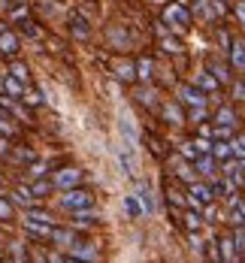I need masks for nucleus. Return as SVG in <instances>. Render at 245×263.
I'll use <instances>...</instances> for the list:
<instances>
[{
  "label": "nucleus",
  "mask_w": 245,
  "mask_h": 263,
  "mask_svg": "<svg viewBox=\"0 0 245 263\" xmlns=\"http://www.w3.org/2000/svg\"><path fill=\"white\" fill-rule=\"evenodd\" d=\"M194 145H197V151H203V155H206V151H212V142H206V139H197Z\"/></svg>",
  "instance_id": "obj_29"
},
{
  "label": "nucleus",
  "mask_w": 245,
  "mask_h": 263,
  "mask_svg": "<svg viewBox=\"0 0 245 263\" xmlns=\"http://www.w3.org/2000/svg\"><path fill=\"white\" fill-rule=\"evenodd\" d=\"M191 194H194L197 203H209V200H212V191L206 188V185H194V188H191Z\"/></svg>",
  "instance_id": "obj_14"
},
{
  "label": "nucleus",
  "mask_w": 245,
  "mask_h": 263,
  "mask_svg": "<svg viewBox=\"0 0 245 263\" xmlns=\"http://www.w3.org/2000/svg\"><path fill=\"white\" fill-rule=\"evenodd\" d=\"M118 127H121V136H124V142H127V145H133V142H137V127H133V121H130L127 115H121ZM133 148H137V145H133Z\"/></svg>",
  "instance_id": "obj_7"
},
{
  "label": "nucleus",
  "mask_w": 245,
  "mask_h": 263,
  "mask_svg": "<svg viewBox=\"0 0 245 263\" xmlns=\"http://www.w3.org/2000/svg\"><path fill=\"white\" fill-rule=\"evenodd\" d=\"M0 218H9V206L6 203H0Z\"/></svg>",
  "instance_id": "obj_35"
},
{
  "label": "nucleus",
  "mask_w": 245,
  "mask_h": 263,
  "mask_svg": "<svg viewBox=\"0 0 245 263\" xmlns=\"http://www.w3.org/2000/svg\"><path fill=\"white\" fill-rule=\"evenodd\" d=\"M233 15H236L239 21H245V3H236V6H233Z\"/></svg>",
  "instance_id": "obj_30"
},
{
  "label": "nucleus",
  "mask_w": 245,
  "mask_h": 263,
  "mask_svg": "<svg viewBox=\"0 0 245 263\" xmlns=\"http://www.w3.org/2000/svg\"><path fill=\"white\" fill-rule=\"evenodd\" d=\"M212 73H215V79H218V82H227V79H230L227 67H224V64H218V61H212Z\"/></svg>",
  "instance_id": "obj_18"
},
{
  "label": "nucleus",
  "mask_w": 245,
  "mask_h": 263,
  "mask_svg": "<svg viewBox=\"0 0 245 263\" xmlns=\"http://www.w3.org/2000/svg\"><path fill=\"white\" fill-rule=\"evenodd\" d=\"M227 52H230V61H233V67L245 70V42H242V39H233Z\"/></svg>",
  "instance_id": "obj_5"
},
{
  "label": "nucleus",
  "mask_w": 245,
  "mask_h": 263,
  "mask_svg": "<svg viewBox=\"0 0 245 263\" xmlns=\"http://www.w3.org/2000/svg\"><path fill=\"white\" fill-rule=\"evenodd\" d=\"M140 100L142 103H151V91H140Z\"/></svg>",
  "instance_id": "obj_36"
},
{
  "label": "nucleus",
  "mask_w": 245,
  "mask_h": 263,
  "mask_svg": "<svg viewBox=\"0 0 245 263\" xmlns=\"http://www.w3.org/2000/svg\"><path fill=\"white\" fill-rule=\"evenodd\" d=\"M230 215H233V221H236V224H242V221H245L242 203H230Z\"/></svg>",
  "instance_id": "obj_22"
},
{
  "label": "nucleus",
  "mask_w": 245,
  "mask_h": 263,
  "mask_svg": "<svg viewBox=\"0 0 245 263\" xmlns=\"http://www.w3.org/2000/svg\"><path fill=\"white\" fill-rule=\"evenodd\" d=\"M0 55L3 58H15L18 55V36L15 33H9V31L0 33Z\"/></svg>",
  "instance_id": "obj_3"
},
{
  "label": "nucleus",
  "mask_w": 245,
  "mask_h": 263,
  "mask_svg": "<svg viewBox=\"0 0 245 263\" xmlns=\"http://www.w3.org/2000/svg\"><path fill=\"white\" fill-rule=\"evenodd\" d=\"M137 76H140V79H151V61H148V58H140V61H137Z\"/></svg>",
  "instance_id": "obj_16"
},
{
  "label": "nucleus",
  "mask_w": 245,
  "mask_h": 263,
  "mask_svg": "<svg viewBox=\"0 0 245 263\" xmlns=\"http://www.w3.org/2000/svg\"><path fill=\"white\" fill-rule=\"evenodd\" d=\"M185 218H188V227H191V230H197V227H200V221H197V215H185Z\"/></svg>",
  "instance_id": "obj_32"
},
{
  "label": "nucleus",
  "mask_w": 245,
  "mask_h": 263,
  "mask_svg": "<svg viewBox=\"0 0 245 263\" xmlns=\"http://www.w3.org/2000/svg\"><path fill=\"white\" fill-rule=\"evenodd\" d=\"M191 3H194V12H197V15H200V18H209V3H206V0H191Z\"/></svg>",
  "instance_id": "obj_21"
},
{
  "label": "nucleus",
  "mask_w": 245,
  "mask_h": 263,
  "mask_svg": "<svg viewBox=\"0 0 245 263\" xmlns=\"http://www.w3.org/2000/svg\"><path fill=\"white\" fill-rule=\"evenodd\" d=\"M0 88H3V91H9L12 97H21V94H25L21 82H18V79H12V76H3V79H0Z\"/></svg>",
  "instance_id": "obj_9"
},
{
  "label": "nucleus",
  "mask_w": 245,
  "mask_h": 263,
  "mask_svg": "<svg viewBox=\"0 0 245 263\" xmlns=\"http://www.w3.org/2000/svg\"><path fill=\"white\" fill-rule=\"evenodd\" d=\"M0 130L9 133V118H3V112H0Z\"/></svg>",
  "instance_id": "obj_34"
},
{
  "label": "nucleus",
  "mask_w": 245,
  "mask_h": 263,
  "mask_svg": "<svg viewBox=\"0 0 245 263\" xmlns=\"http://www.w3.org/2000/svg\"><path fill=\"white\" fill-rule=\"evenodd\" d=\"M25 227H28L31 233H36V236H52V233H55L46 221H36V218H28V221H25Z\"/></svg>",
  "instance_id": "obj_10"
},
{
  "label": "nucleus",
  "mask_w": 245,
  "mask_h": 263,
  "mask_svg": "<svg viewBox=\"0 0 245 263\" xmlns=\"http://www.w3.org/2000/svg\"><path fill=\"white\" fill-rule=\"evenodd\" d=\"M118 79H124V82H130V79H137V64H118Z\"/></svg>",
  "instance_id": "obj_13"
},
{
  "label": "nucleus",
  "mask_w": 245,
  "mask_h": 263,
  "mask_svg": "<svg viewBox=\"0 0 245 263\" xmlns=\"http://www.w3.org/2000/svg\"><path fill=\"white\" fill-rule=\"evenodd\" d=\"M179 94H182L179 100H182V103H188V106H206V94H203V91H197V88H191V85H185Z\"/></svg>",
  "instance_id": "obj_4"
},
{
  "label": "nucleus",
  "mask_w": 245,
  "mask_h": 263,
  "mask_svg": "<svg viewBox=\"0 0 245 263\" xmlns=\"http://www.w3.org/2000/svg\"><path fill=\"white\" fill-rule=\"evenodd\" d=\"M64 263H88V260H79V257H70V260H64Z\"/></svg>",
  "instance_id": "obj_37"
},
{
  "label": "nucleus",
  "mask_w": 245,
  "mask_h": 263,
  "mask_svg": "<svg viewBox=\"0 0 245 263\" xmlns=\"http://www.w3.org/2000/svg\"><path fill=\"white\" fill-rule=\"evenodd\" d=\"M215 121H218L221 127H230V124L236 121V115H233V112H230V109L224 106V109H218V115H215Z\"/></svg>",
  "instance_id": "obj_12"
},
{
  "label": "nucleus",
  "mask_w": 245,
  "mask_h": 263,
  "mask_svg": "<svg viewBox=\"0 0 245 263\" xmlns=\"http://www.w3.org/2000/svg\"><path fill=\"white\" fill-rule=\"evenodd\" d=\"M46 191H49V185H34V197H46Z\"/></svg>",
  "instance_id": "obj_31"
},
{
  "label": "nucleus",
  "mask_w": 245,
  "mask_h": 263,
  "mask_svg": "<svg viewBox=\"0 0 245 263\" xmlns=\"http://www.w3.org/2000/svg\"><path fill=\"white\" fill-rule=\"evenodd\" d=\"M227 155H233V148L224 142V145H215V158H227Z\"/></svg>",
  "instance_id": "obj_26"
},
{
  "label": "nucleus",
  "mask_w": 245,
  "mask_h": 263,
  "mask_svg": "<svg viewBox=\"0 0 245 263\" xmlns=\"http://www.w3.org/2000/svg\"><path fill=\"white\" fill-rule=\"evenodd\" d=\"M76 224H94L97 221V215L94 212H76V218H73Z\"/></svg>",
  "instance_id": "obj_24"
},
{
  "label": "nucleus",
  "mask_w": 245,
  "mask_h": 263,
  "mask_svg": "<svg viewBox=\"0 0 245 263\" xmlns=\"http://www.w3.org/2000/svg\"><path fill=\"white\" fill-rule=\"evenodd\" d=\"M197 85H200L203 91H212V88H218V79L209 76V73H200V76H197Z\"/></svg>",
  "instance_id": "obj_15"
},
{
  "label": "nucleus",
  "mask_w": 245,
  "mask_h": 263,
  "mask_svg": "<svg viewBox=\"0 0 245 263\" xmlns=\"http://www.w3.org/2000/svg\"><path fill=\"white\" fill-rule=\"evenodd\" d=\"M140 197H142V203H145V212H151V209H154V200H151L148 185H140Z\"/></svg>",
  "instance_id": "obj_20"
},
{
  "label": "nucleus",
  "mask_w": 245,
  "mask_h": 263,
  "mask_svg": "<svg viewBox=\"0 0 245 263\" xmlns=\"http://www.w3.org/2000/svg\"><path fill=\"white\" fill-rule=\"evenodd\" d=\"M61 203H64V209L82 212V209H88V206H91V194H88V191H67Z\"/></svg>",
  "instance_id": "obj_1"
},
{
  "label": "nucleus",
  "mask_w": 245,
  "mask_h": 263,
  "mask_svg": "<svg viewBox=\"0 0 245 263\" xmlns=\"http://www.w3.org/2000/svg\"><path fill=\"white\" fill-rule=\"evenodd\" d=\"M197 169H200L203 176H212V172H215V161H212V158H200V161H197Z\"/></svg>",
  "instance_id": "obj_19"
},
{
  "label": "nucleus",
  "mask_w": 245,
  "mask_h": 263,
  "mask_svg": "<svg viewBox=\"0 0 245 263\" xmlns=\"http://www.w3.org/2000/svg\"><path fill=\"white\" fill-rule=\"evenodd\" d=\"M9 76H12V79H18V82H28V67L12 64V67H9Z\"/></svg>",
  "instance_id": "obj_17"
},
{
  "label": "nucleus",
  "mask_w": 245,
  "mask_h": 263,
  "mask_svg": "<svg viewBox=\"0 0 245 263\" xmlns=\"http://www.w3.org/2000/svg\"><path fill=\"white\" fill-rule=\"evenodd\" d=\"M21 31L28 33V36H39V31H36V28L31 25V21H21Z\"/></svg>",
  "instance_id": "obj_28"
},
{
  "label": "nucleus",
  "mask_w": 245,
  "mask_h": 263,
  "mask_svg": "<svg viewBox=\"0 0 245 263\" xmlns=\"http://www.w3.org/2000/svg\"><path fill=\"white\" fill-rule=\"evenodd\" d=\"M164 18H167V21H173L175 28H188V25H191V12L185 9V3L167 6V9H164Z\"/></svg>",
  "instance_id": "obj_2"
},
{
  "label": "nucleus",
  "mask_w": 245,
  "mask_h": 263,
  "mask_svg": "<svg viewBox=\"0 0 245 263\" xmlns=\"http://www.w3.org/2000/svg\"><path fill=\"white\" fill-rule=\"evenodd\" d=\"M230 148H233V155L245 158V139H236V142H230Z\"/></svg>",
  "instance_id": "obj_27"
},
{
  "label": "nucleus",
  "mask_w": 245,
  "mask_h": 263,
  "mask_svg": "<svg viewBox=\"0 0 245 263\" xmlns=\"http://www.w3.org/2000/svg\"><path fill=\"white\" fill-rule=\"evenodd\" d=\"M79 179H82V172H79V169H64V172H58V176H55V185H58V188H73Z\"/></svg>",
  "instance_id": "obj_6"
},
{
  "label": "nucleus",
  "mask_w": 245,
  "mask_h": 263,
  "mask_svg": "<svg viewBox=\"0 0 245 263\" xmlns=\"http://www.w3.org/2000/svg\"><path fill=\"white\" fill-rule=\"evenodd\" d=\"M0 151H3V142H0Z\"/></svg>",
  "instance_id": "obj_38"
},
{
  "label": "nucleus",
  "mask_w": 245,
  "mask_h": 263,
  "mask_svg": "<svg viewBox=\"0 0 245 263\" xmlns=\"http://www.w3.org/2000/svg\"><path fill=\"white\" fill-rule=\"evenodd\" d=\"M221 251H224V260H230L233 257V242L230 239H221Z\"/></svg>",
  "instance_id": "obj_25"
},
{
  "label": "nucleus",
  "mask_w": 245,
  "mask_h": 263,
  "mask_svg": "<svg viewBox=\"0 0 245 263\" xmlns=\"http://www.w3.org/2000/svg\"><path fill=\"white\" fill-rule=\"evenodd\" d=\"M124 209H127L130 218H142V212H145V206L137 200V194H127V197H124Z\"/></svg>",
  "instance_id": "obj_8"
},
{
  "label": "nucleus",
  "mask_w": 245,
  "mask_h": 263,
  "mask_svg": "<svg viewBox=\"0 0 245 263\" xmlns=\"http://www.w3.org/2000/svg\"><path fill=\"white\" fill-rule=\"evenodd\" d=\"M167 115H170L173 121H182V115H179V109H173V106H167Z\"/></svg>",
  "instance_id": "obj_33"
},
{
  "label": "nucleus",
  "mask_w": 245,
  "mask_h": 263,
  "mask_svg": "<svg viewBox=\"0 0 245 263\" xmlns=\"http://www.w3.org/2000/svg\"><path fill=\"white\" fill-rule=\"evenodd\" d=\"M70 31L76 33V36H82V39H85V36H88V21H85L82 15H73V18H70Z\"/></svg>",
  "instance_id": "obj_11"
},
{
  "label": "nucleus",
  "mask_w": 245,
  "mask_h": 263,
  "mask_svg": "<svg viewBox=\"0 0 245 263\" xmlns=\"http://www.w3.org/2000/svg\"><path fill=\"white\" fill-rule=\"evenodd\" d=\"M164 49H167L170 55H179V52H182V42L173 39V36H164Z\"/></svg>",
  "instance_id": "obj_23"
}]
</instances>
